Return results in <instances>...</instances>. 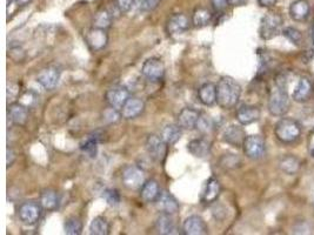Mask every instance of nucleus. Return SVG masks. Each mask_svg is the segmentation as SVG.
<instances>
[{"label": "nucleus", "mask_w": 314, "mask_h": 235, "mask_svg": "<svg viewBox=\"0 0 314 235\" xmlns=\"http://www.w3.org/2000/svg\"><path fill=\"white\" fill-rule=\"evenodd\" d=\"M241 86L231 77H222L217 84V104L222 110H232L238 105Z\"/></svg>", "instance_id": "obj_1"}, {"label": "nucleus", "mask_w": 314, "mask_h": 235, "mask_svg": "<svg viewBox=\"0 0 314 235\" xmlns=\"http://www.w3.org/2000/svg\"><path fill=\"white\" fill-rule=\"evenodd\" d=\"M268 112L273 117H284L290 111V96L285 85L276 81L268 97Z\"/></svg>", "instance_id": "obj_2"}, {"label": "nucleus", "mask_w": 314, "mask_h": 235, "mask_svg": "<svg viewBox=\"0 0 314 235\" xmlns=\"http://www.w3.org/2000/svg\"><path fill=\"white\" fill-rule=\"evenodd\" d=\"M303 134V127L292 118H282L275 123L274 135L284 145H291L300 139Z\"/></svg>", "instance_id": "obj_3"}, {"label": "nucleus", "mask_w": 314, "mask_h": 235, "mask_svg": "<svg viewBox=\"0 0 314 235\" xmlns=\"http://www.w3.org/2000/svg\"><path fill=\"white\" fill-rule=\"evenodd\" d=\"M283 18L278 13H267L260 22L259 35L263 40H271L283 32Z\"/></svg>", "instance_id": "obj_4"}, {"label": "nucleus", "mask_w": 314, "mask_h": 235, "mask_svg": "<svg viewBox=\"0 0 314 235\" xmlns=\"http://www.w3.org/2000/svg\"><path fill=\"white\" fill-rule=\"evenodd\" d=\"M243 153L251 160H260L266 153V141L261 135H247L242 145Z\"/></svg>", "instance_id": "obj_5"}, {"label": "nucleus", "mask_w": 314, "mask_h": 235, "mask_svg": "<svg viewBox=\"0 0 314 235\" xmlns=\"http://www.w3.org/2000/svg\"><path fill=\"white\" fill-rule=\"evenodd\" d=\"M121 181L127 189L137 191L145 184V172L137 165H129L123 170Z\"/></svg>", "instance_id": "obj_6"}, {"label": "nucleus", "mask_w": 314, "mask_h": 235, "mask_svg": "<svg viewBox=\"0 0 314 235\" xmlns=\"http://www.w3.org/2000/svg\"><path fill=\"white\" fill-rule=\"evenodd\" d=\"M40 203H34V201H28V203H24L19 207L18 215L19 220L26 226H34L38 224L41 216V211H43Z\"/></svg>", "instance_id": "obj_7"}, {"label": "nucleus", "mask_w": 314, "mask_h": 235, "mask_svg": "<svg viewBox=\"0 0 314 235\" xmlns=\"http://www.w3.org/2000/svg\"><path fill=\"white\" fill-rule=\"evenodd\" d=\"M167 143L164 141V139L161 138V135L156 134H150L146 139V151L148 155L151 156L152 159H154L155 161L161 162L164 161V159L166 158L167 153Z\"/></svg>", "instance_id": "obj_8"}, {"label": "nucleus", "mask_w": 314, "mask_h": 235, "mask_svg": "<svg viewBox=\"0 0 314 235\" xmlns=\"http://www.w3.org/2000/svg\"><path fill=\"white\" fill-rule=\"evenodd\" d=\"M143 76L152 82H158L164 79L165 65L159 58H150L142 67Z\"/></svg>", "instance_id": "obj_9"}, {"label": "nucleus", "mask_w": 314, "mask_h": 235, "mask_svg": "<svg viewBox=\"0 0 314 235\" xmlns=\"http://www.w3.org/2000/svg\"><path fill=\"white\" fill-rule=\"evenodd\" d=\"M130 98L129 89L124 86H114V87L106 91L105 100L110 107L120 111L126 101Z\"/></svg>", "instance_id": "obj_10"}, {"label": "nucleus", "mask_w": 314, "mask_h": 235, "mask_svg": "<svg viewBox=\"0 0 314 235\" xmlns=\"http://www.w3.org/2000/svg\"><path fill=\"white\" fill-rule=\"evenodd\" d=\"M191 26V20L184 13H176L169 16L166 24V30L169 35L183 34Z\"/></svg>", "instance_id": "obj_11"}, {"label": "nucleus", "mask_w": 314, "mask_h": 235, "mask_svg": "<svg viewBox=\"0 0 314 235\" xmlns=\"http://www.w3.org/2000/svg\"><path fill=\"white\" fill-rule=\"evenodd\" d=\"M85 40L92 51H100L109 43V35L105 30L92 27L85 33Z\"/></svg>", "instance_id": "obj_12"}, {"label": "nucleus", "mask_w": 314, "mask_h": 235, "mask_svg": "<svg viewBox=\"0 0 314 235\" xmlns=\"http://www.w3.org/2000/svg\"><path fill=\"white\" fill-rule=\"evenodd\" d=\"M60 79V71L57 67H53V66H49L38 73L37 76V81L38 84H40L41 87H44L45 89L51 91L53 88L57 87L58 82Z\"/></svg>", "instance_id": "obj_13"}, {"label": "nucleus", "mask_w": 314, "mask_h": 235, "mask_svg": "<svg viewBox=\"0 0 314 235\" xmlns=\"http://www.w3.org/2000/svg\"><path fill=\"white\" fill-rule=\"evenodd\" d=\"M155 207L161 213H166V214H176L179 212V203L175 197V195H172L171 193L167 191L160 192V194L158 196V199L155 200Z\"/></svg>", "instance_id": "obj_14"}, {"label": "nucleus", "mask_w": 314, "mask_h": 235, "mask_svg": "<svg viewBox=\"0 0 314 235\" xmlns=\"http://www.w3.org/2000/svg\"><path fill=\"white\" fill-rule=\"evenodd\" d=\"M260 115H261V112H260L259 107L254 105H241L235 113L237 120L241 126L257 122L260 119Z\"/></svg>", "instance_id": "obj_15"}, {"label": "nucleus", "mask_w": 314, "mask_h": 235, "mask_svg": "<svg viewBox=\"0 0 314 235\" xmlns=\"http://www.w3.org/2000/svg\"><path fill=\"white\" fill-rule=\"evenodd\" d=\"M245 130L240 125H231L227 127L222 134V140L229 145L235 148H240L243 145V141L246 139Z\"/></svg>", "instance_id": "obj_16"}, {"label": "nucleus", "mask_w": 314, "mask_h": 235, "mask_svg": "<svg viewBox=\"0 0 314 235\" xmlns=\"http://www.w3.org/2000/svg\"><path fill=\"white\" fill-rule=\"evenodd\" d=\"M184 234L186 235H206L208 234V228L205 220L199 215H191L184 221Z\"/></svg>", "instance_id": "obj_17"}, {"label": "nucleus", "mask_w": 314, "mask_h": 235, "mask_svg": "<svg viewBox=\"0 0 314 235\" xmlns=\"http://www.w3.org/2000/svg\"><path fill=\"white\" fill-rule=\"evenodd\" d=\"M313 94V84L308 78H300V80L296 84L294 91L292 93V99L295 102L303 104V102L308 101Z\"/></svg>", "instance_id": "obj_18"}, {"label": "nucleus", "mask_w": 314, "mask_h": 235, "mask_svg": "<svg viewBox=\"0 0 314 235\" xmlns=\"http://www.w3.org/2000/svg\"><path fill=\"white\" fill-rule=\"evenodd\" d=\"M144 110H145V102L142 99L130 97L129 100L126 101V104L120 110L121 118L126 119V120L135 119L144 112Z\"/></svg>", "instance_id": "obj_19"}, {"label": "nucleus", "mask_w": 314, "mask_h": 235, "mask_svg": "<svg viewBox=\"0 0 314 235\" xmlns=\"http://www.w3.org/2000/svg\"><path fill=\"white\" fill-rule=\"evenodd\" d=\"M200 112L192 109V107H185L178 114V125L183 130H193L197 126L199 120Z\"/></svg>", "instance_id": "obj_20"}, {"label": "nucleus", "mask_w": 314, "mask_h": 235, "mask_svg": "<svg viewBox=\"0 0 314 235\" xmlns=\"http://www.w3.org/2000/svg\"><path fill=\"white\" fill-rule=\"evenodd\" d=\"M311 14V5L307 0H295L290 6V15L296 23H305Z\"/></svg>", "instance_id": "obj_21"}, {"label": "nucleus", "mask_w": 314, "mask_h": 235, "mask_svg": "<svg viewBox=\"0 0 314 235\" xmlns=\"http://www.w3.org/2000/svg\"><path fill=\"white\" fill-rule=\"evenodd\" d=\"M221 193V185L216 178H210L205 185L201 195V203L205 205L214 204L219 199Z\"/></svg>", "instance_id": "obj_22"}, {"label": "nucleus", "mask_w": 314, "mask_h": 235, "mask_svg": "<svg viewBox=\"0 0 314 235\" xmlns=\"http://www.w3.org/2000/svg\"><path fill=\"white\" fill-rule=\"evenodd\" d=\"M187 151L194 158L205 159L211 153V142L204 138L193 139L187 143Z\"/></svg>", "instance_id": "obj_23"}, {"label": "nucleus", "mask_w": 314, "mask_h": 235, "mask_svg": "<svg viewBox=\"0 0 314 235\" xmlns=\"http://www.w3.org/2000/svg\"><path fill=\"white\" fill-rule=\"evenodd\" d=\"M8 119L16 126H23L27 121V107L22 102H12L8 106Z\"/></svg>", "instance_id": "obj_24"}, {"label": "nucleus", "mask_w": 314, "mask_h": 235, "mask_svg": "<svg viewBox=\"0 0 314 235\" xmlns=\"http://www.w3.org/2000/svg\"><path fill=\"white\" fill-rule=\"evenodd\" d=\"M198 98L204 106H213L217 102V85L206 82L198 89Z\"/></svg>", "instance_id": "obj_25"}, {"label": "nucleus", "mask_w": 314, "mask_h": 235, "mask_svg": "<svg viewBox=\"0 0 314 235\" xmlns=\"http://www.w3.org/2000/svg\"><path fill=\"white\" fill-rule=\"evenodd\" d=\"M160 192L161 191L158 183H156L155 180L151 179L145 181V184L140 188V196H142V199L145 201V203L154 204L155 200L158 199Z\"/></svg>", "instance_id": "obj_26"}, {"label": "nucleus", "mask_w": 314, "mask_h": 235, "mask_svg": "<svg viewBox=\"0 0 314 235\" xmlns=\"http://www.w3.org/2000/svg\"><path fill=\"white\" fill-rule=\"evenodd\" d=\"M183 129L178 125V123H169L166 125L161 131V138L164 139V141L167 143L168 146L176 145L179 141L181 135H183Z\"/></svg>", "instance_id": "obj_27"}, {"label": "nucleus", "mask_w": 314, "mask_h": 235, "mask_svg": "<svg viewBox=\"0 0 314 235\" xmlns=\"http://www.w3.org/2000/svg\"><path fill=\"white\" fill-rule=\"evenodd\" d=\"M156 232L161 235H171L176 233L175 221L171 218V214L161 213L155 221Z\"/></svg>", "instance_id": "obj_28"}, {"label": "nucleus", "mask_w": 314, "mask_h": 235, "mask_svg": "<svg viewBox=\"0 0 314 235\" xmlns=\"http://www.w3.org/2000/svg\"><path fill=\"white\" fill-rule=\"evenodd\" d=\"M40 205L45 211H56L59 206V195L55 189H45L40 195Z\"/></svg>", "instance_id": "obj_29"}, {"label": "nucleus", "mask_w": 314, "mask_h": 235, "mask_svg": "<svg viewBox=\"0 0 314 235\" xmlns=\"http://www.w3.org/2000/svg\"><path fill=\"white\" fill-rule=\"evenodd\" d=\"M280 170L287 175H294L300 171L301 162L300 160L294 155H286L280 160L279 162Z\"/></svg>", "instance_id": "obj_30"}, {"label": "nucleus", "mask_w": 314, "mask_h": 235, "mask_svg": "<svg viewBox=\"0 0 314 235\" xmlns=\"http://www.w3.org/2000/svg\"><path fill=\"white\" fill-rule=\"evenodd\" d=\"M212 13L211 11L205 7H199L193 12L192 15V24L196 27H204L207 26L212 20Z\"/></svg>", "instance_id": "obj_31"}, {"label": "nucleus", "mask_w": 314, "mask_h": 235, "mask_svg": "<svg viewBox=\"0 0 314 235\" xmlns=\"http://www.w3.org/2000/svg\"><path fill=\"white\" fill-rule=\"evenodd\" d=\"M99 141H100V139L97 134L91 135L88 139L85 140L84 142L80 145V150L84 154H86L89 156V158L94 159L98 154V145Z\"/></svg>", "instance_id": "obj_32"}, {"label": "nucleus", "mask_w": 314, "mask_h": 235, "mask_svg": "<svg viewBox=\"0 0 314 235\" xmlns=\"http://www.w3.org/2000/svg\"><path fill=\"white\" fill-rule=\"evenodd\" d=\"M90 234L107 235L110 233V225L104 216H96L90 224Z\"/></svg>", "instance_id": "obj_33"}, {"label": "nucleus", "mask_w": 314, "mask_h": 235, "mask_svg": "<svg viewBox=\"0 0 314 235\" xmlns=\"http://www.w3.org/2000/svg\"><path fill=\"white\" fill-rule=\"evenodd\" d=\"M112 25V14L107 10L98 11L93 18V27L100 28V30H107Z\"/></svg>", "instance_id": "obj_34"}, {"label": "nucleus", "mask_w": 314, "mask_h": 235, "mask_svg": "<svg viewBox=\"0 0 314 235\" xmlns=\"http://www.w3.org/2000/svg\"><path fill=\"white\" fill-rule=\"evenodd\" d=\"M64 230L67 235H79L82 232V222L77 216H69L65 220Z\"/></svg>", "instance_id": "obj_35"}, {"label": "nucleus", "mask_w": 314, "mask_h": 235, "mask_svg": "<svg viewBox=\"0 0 314 235\" xmlns=\"http://www.w3.org/2000/svg\"><path fill=\"white\" fill-rule=\"evenodd\" d=\"M283 35L286 37V38L291 41L293 45L295 46H300L301 43H303V33H301L298 28L294 27H285L283 30Z\"/></svg>", "instance_id": "obj_36"}, {"label": "nucleus", "mask_w": 314, "mask_h": 235, "mask_svg": "<svg viewBox=\"0 0 314 235\" xmlns=\"http://www.w3.org/2000/svg\"><path fill=\"white\" fill-rule=\"evenodd\" d=\"M101 196H102V199L106 201V204L111 206V207H115V206H118L119 204H120V200H121L120 193H119L117 189H113V188L105 189V191L102 192Z\"/></svg>", "instance_id": "obj_37"}, {"label": "nucleus", "mask_w": 314, "mask_h": 235, "mask_svg": "<svg viewBox=\"0 0 314 235\" xmlns=\"http://www.w3.org/2000/svg\"><path fill=\"white\" fill-rule=\"evenodd\" d=\"M220 165L222 167L229 168V170H233V168H237L240 165V159L235 154H225L221 156Z\"/></svg>", "instance_id": "obj_38"}, {"label": "nucleus", "mask_w": 314, "mask_h": 235, "mask_svg": "<svg viewBox=\"0 0 314 235\" xmlns=\"http://www.w3.org/2000/svg\"><path fill=\"white\" fill-rule=\"evenodd\" d=\"M197 130L201 132V133L204 134H207L210 133L211 131H212L213 129V122L212 120H211L210 117H207V115H202L200 114L199 117V120H198L197 122Z\"/></svg>", "instance_id": "obj_39"}, {"label": "nucleus", "mask_w": 314, "mask_h": 235, "mask_svg": "<svg viewBox=\"0 0 314 235\" xmlns=\"http://www.w3.org/2000/svg\"><path fill=\"white\" fill-rule=\"evenodd\" d=\"M8 57H10L12 60H14L15 63H19V61H22L25 58L24 49L20 47L19 45H16V46H11L8 48Z\"/></svg>", "instance_id": "obj_40"}, {"label": "nucleus", "mask_w": 314, "mask_h": 235, "mask_svg": "<svg viewBox=\"0 0 314 235\" xmlns=\"http://www.w3.org/2000/svg\"><path fill=\"white\" fill-rule=\"evenodd\" d=\"M134 0H115V6L121 13H126L129 12L132 6H133Z\"/></svg>", "instance_id": "obj_41"}, {"label": "nucleus", "mask_w": 314, "mask_h": 235, "mask_svg": "<svg viewBox=\"0 0 314 235\" xmlns=\"http://www.w3.org/2000/svg\"><path fill=\"white\" fill-rule=\"evenodd\" d=\"M161 0H140V7L144 11H153L158 7Z\"/></svg>", "instance_id": "obj_42"}, {"label": "nucleus", "mask_w": 314, "mask_h": 235, "mask_svg": "<svg viewBox=\"0 0 314 235\" xmlns=\"http://www.w3.org/2000/svg\"><path fill=\"white\" fill-rule=\"evenodd\" d=\"M211 4H212L214 11L217 12L225 11L227 6L230 5L229 0H211Z\"/></svg>", "instance_id": "obj_43"}, {"label": "nucleus", "mask_w": 314, "mask_h": 235, "mask_svg": "<svg viewBox=\"0 0 314 235\" xmlns=\"http://www.w3.org/2000/svg\"><path fill=\"white\" fill-rule=\"evenodd\" d=\"M14 161H15V153L13 152V150H12V148L8 147L7 148V160H6L7 167H11Z\"/></svg>", "instance_id": "obj_44"}, {"label": "nucleus", "mask_w": 314, "mask_h": 235, "mask_svg": "<svg viewBox=\"0 0 314 235\" xmlns=\"http://www.w3.org/2000/svg\"><path fill=\"white\" fill-rule=\"evenodd\" d=\"M258 3L263 7H272L278 3V0H258Z\"/></svg>", "instance_id": "obj_45"}, {"label": "nucleus", "mask_w": 314, "mask_h": 235, "mask_svg": "<svg viewBox=\"0 0 314 235\" xmlns=\"http://www.w3.org/2000/svg\"><path fill=\"white\" fill-rule=\"evenodd\" d=\"M31 2H32V0H10V3L14 4V5L16 7H19V8L28 5V4H30Z\"/></svg>", "instance_id": "obj_46"}, {"label": "nucleus", "mask_w": 314, "mask_h": 235, "mask_svg": "<svg viewBox=\"0 0 314 235\" xmlns=\"http://www.w3.org/2000/svg\"><path fill=\"white\" fill-rule=\"evenodd\" d=\"M250 0H229L230 5L232 6H243L249 3Z\"/></svg>", "instance_id": "obj_47"}]
</instances>
